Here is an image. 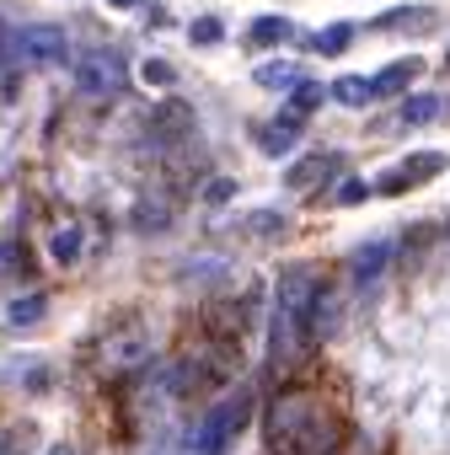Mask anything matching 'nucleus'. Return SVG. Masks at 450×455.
<instances>
[{"mask_svg":"<svg viewBox=\"0 0 450 455\" xmlns=\"http://www.w3.org/2000/svg\"><path fill=\"white\" fill-rule=\"evenodd\" d=\"M44 311H49V295H28L12 306V327H33V322H44Z\"/></svg>","mask_w":450,"mask_h":455,"instance_id":"nucleus-23","label":"nucleus"},{"mask_svg":"<svg viewBox=\"0 0 450 455\" xmlns=\"http://www.w3.org/2000/svg\"><path fill=\"white\" fill-rule=\"evenodd\" d=\"M418 70H423L418 60H397V65H386V70H381V76L370 81V97H397V92H407Z\"/></svg>","mask_w":450,"mask_h":455,"instance_id":"nucleus-12","label":"nucleus"},{"mask_svg":"<svg viewBox=\"0 0 450 455\" xmlns=\"http://www.w3.org/2000/svg\"><path fill=\"white\" fill-rule=\"evenodd\" d=\"M193 44H220V22H214V17L193 22Z\"/></svg>","mask_w":450,"mask_h":455,"instance_id":"nucleus-27","label":"nucleus"},{"mask_svg":"<svg viewBox=\"0 0 450 455\" xmlns=\"http://www.w3.org/2000/svg\"><path fill=\"white\" fill-rule=\"evenodd\" d=\"M445 65H450V54H445Z\"/></svg>","mask_w":450,"mask_h":455,"instance_id":"nucleus-31","label":"nucleus"},{"mask_svg":"<svg viewBox=\"0 0 450 455\" xmlns=\"http://www.w3.org/2000/svg\"><path fill=\"white\" fill-rule=\"evenodd\" d=\"M49 455H76V444H49Z\"/></svg>","mask_w":450,"mask_h":455,"instance_id":"nucleus-29","label":"nucleus"},{"mask_svg":"<svg viewBox=\"0 0 450 455\" xmlns=\"http://www.w3.org/2000/svg\"><path fill=\"white\" fill-rule=\"evenodd\" d=\"M295 81H301V70H295V65H285V60L258 65V86H269V92H290Z\"/></svg>","mask_w":450,"mask_h":455,"instance_id":"nucleus-19","label":"nucleus"},{"mask_svg":"<svg viewBox=\"0 0 450 455\" xmlns=\"http://www.w3.org/2000/svg\"><path fill=\"white\" fill-rule=\"evenodd\" d=\"M108 6H134V0H108Z\"/></svg>","mask_w":450,"mask_h":455,"instance_id":"nucleus-30","label":"nucleus"},{"mask_svg":"<svg viewBox=\"0 0 450 455\" xmlns=\"http://www.w3.org/2000/svg\"><path fill=\"white\" fill-rule=\"evenodd\" d=\"M391 263V247L386 242H370V247H359L354 252V263H349V274L359 279V284H370V279H381V268Z\"/></svg>","mask_w":450,"mask_h":455,"instance_id":"nucleus-13","label":"nucleus"},{"mask_svg":"<svg viewBox=\"0 0 450 455\" xmlns=\"http://www.w3.org/2000/svg\"><path fill=\"white\" fill-rule=\"evenodd\" d=\"M295 38V22H285V17H258L253 22V44H290Z\"/></svg>","mask_w":450,"mask_h":455,"instance_id":"nucleus-18","label":"nucleus"},{"mask_svg":"<svg viewBox=\"0 0 450 455\" xmlns=\"http://www.w3.org/2000/svg\"><path fill=\"white\" fill-rule=\"evenodd\" d=\"M231 193H237V182H231V177H214V182L204 188V198H209V204H225Z\"/></svg>","mask_w":450,"mask_h":455,"instance_id":"nucleus-26","label":"nucleus"},{"mask_svg":"<svg viewBox=\"0 0 450 455\" xmlns=\"http://www.w3.org/2000/svg\"><path fill=\"white\" fill-rule=\"evenodd\" d=\"M253 423V391H231V396H220L214 407H209V418L198 423V434H193V450L198 455H225V444H231L242 428Z\"/></svg>","mask_w":450,"mask_h":455,"instance_id":"nucleus-2","label":"nucleus"},{"mask_svg":"<svg viewBox=\"0 0 450 455\" xmlns=\"http://www.w3.org/2000/svg\"><path fill=\"white\" fill-rule=\"evenodd\" d=\"M333 172H338V156H306L301 166H290V188H311V182H322Z\"/></svg>","mask_w":450,"mask_h":455,"instance_id":"nucleus-15","label":"nucleus"},{"mask_svg":"<svg viewBox=\"0 0 450 455\" xmlns=\"http://www.w3.org/2000/svg\"><path fill=\"white\" fill-rule=\"evenodd\" d=\"M349 44H354V28H343V22H338V28H327V33H317V38H311V49H317V54H343V49H349Z\"/></svg>","mask_w":450,"mask_h":455,"instance_id":"nucleus-22","label":"nucleus"},{"mask_svg":"<svg viewBox=\"0 0 450 455\" xmlns=\"http://www.w3.org/2000/svg\"><path fill=\"white\" fill-rule=\"evenodd\" d=\"M306 343H311V322H306V316H295V311H279V306H274V327H269V348H274V364H279V370L301 364Z\"/></svg>","mask_w":450,"mask_h":455,"instance_id":"nucleus-6","label":"nucleus"},{"mask_svg":"<svg viewBox=\"0 0 450 455\" xmlns=\"http://www.w3.org/2000/svg\"><path fill=\"white\" fill-rule=\"evenodd\" d=\"M311 412H317V396H306V391H285V396H274V402H269V450L285 455L290 439H295V428H301Z\"/></svg>","mask_w":450,"mask_h":455,"instance_id":"nucleus-5","label":"nucleus"},{"mask_svg":"<svg viewBox=\"0 0 450 455\" xmlns=\"http://www.w3.org/2000/svg\"><path fill=\"white\" fill-rule=\"evenodd\" d=\"M0 455H28V439H22V428H12L6 439H0Z\"/></svg>","mask_w":450,"mask_h":455,"instance_id":"nucleus-28","label":"nucleus"},{"mask_svg":"<svg viewBox=\"0 0 450 455\" xmlns=\"http://www.w3.org/2000/svg\"><path fill=\"white\" fill-rule=\"evenodd\" d=\"M237 370H242V343H214V338H209V348L172 359V370H166V386H172L177 396H204V391L225 386V380H231Z\"/></svg>","mask_w":450,"mask_h":455,"instance_id":"nucleus-1","label":"nucleus"},{"mask_svg":"<svg viewBox=\"0 0 450 455\" xmlns=\"http://www.w3.org/2000/svg\"><path fill=\"white\" fill-rule=\"evenodd\" d=\"M140 76H145V81H150V86H172V81H177V76H172V65H166V60H145V65H140Z\"/></svg>","mask_w":450,"mask_h":455,"instance_id":"nucleus-24","label":"nucleus"},{"mask_svg":"<svg viewBox=\"0 0 450 455\" xmlns=\"http://www.w3.org/2000/svg\"><path fill=\"white\" fill-rule=\"evenodd\" d=\"M322 97H327V92H322L317 81H295V86H290V113H301V118H306V113H317V108H322Z\"/></svg>","mask_w":450,"mask_h":455,"instance_id":"nucleus-20","label":"nucleus"},{"mask_svg":"<svg viewBox=\"0 0 450 455\" xmlns=\"http://www.w3.org/2000/svg\"><path fill=\"white\" fill-rule=\"evenodd\" d=\"M65 49H70V44H65L60 28H22V33L12 38V54L28 60V65H60Z\"/></svg>","mask_w":450,"mask_h":455,"instance_id":"nucleus-9","label":"nucleus"},{"mask_svg":"<svg viewBox=\"0 0 450 455\" xmlns=\"http://www.w3.org/2000/svg\"><path fill=\"white\" fill-rule=\"evenodd\" d=\"M134 225H140V231H166V225H172V204L166 198H140L134 204Z\"/></svg>","mask_w":450,"mask_h":455,"instance_id":"nucleus-16","label":"nucleus"},{"mask_svg":"<svg viewBox=\"0 0 450 455\" xmlns=\"http://www.w3.org/2000/svg\"><path fill=\"white\" fill-rule=\"evenodd\" d=\"M76 86L86 92V97H113L118 86H124V60L118 54H86L81 65H76Z\"/></svg>","mask_w":450,"mask_h":455,"instance_id":"nucleus-7","label":"nucleus"},{"mask_svg":"<svg viewBox=\"0 0 450 455\" xmlns=\"http://www.w3.org/2000/svg\"><path fill=\"white\" fill-rule=\"evenodd\" d=\"M49 252H54V263H65V268L81 258V225H76V220L54 225V236H49Z\"/></svg>","mask_w":450,"mask_h":455,"instance_id":"nucleus-14","label":"nucleus"},{"mask_svg":"<svg viewBox=\"0 0 450 455\" xmlns=\"http://www.w3.org/2000/svg\"><path fill=\"white\" fill-rule=\"evenodd\" d=\"M301 129H306V118H301V113H279L269 129H258V140H263V150H269V156H285V150L301 140Z\"/></svg>","mask_w":450,"mask_h":455,"instance_id":"nucleus-11","label":"nucleus"},{"mask_svg":"<svg viewBox=\"0 0 450 455\" xmlns=\"http://www.w3.org/2000/svg\"><path fill=\"white\" fill-rule=\"evenodd\" d=\"M434 118H439V97L423 92V97H407V102H402V124L418 129V124H434Z\"/></svg>","mask_w":450,"mask_h":455,"instance_id":"nucleus-21","label":"nucleus"},{"mask_svg":"<svg viewBox=\"0 0 450 455\" xmlns=\"http://www.w3.org/2000/svg\"><path fill=\"white\" fill-rule=\"evenodd\" d=\"M327 97H333V102H343V108H365V102H375L365 76H343V81H333V92H327Z\"/></svg>","mask_w":450,"mask_h":455,"instance_id":"nucleus-17","label":"nucleus"},{"mask_svg":"<svg viewBox=\"0 0 450 455\" xmlns=\"http://www.w3.org/2000/svg\"><path fill=\"white\" fill-rule=\"evenodd\" d=\"M439 172H445V156H439V150H423V156L391 166L375 188H381V193H407V188H418V182H429V177H439Z\"/></svg>","mask_w":450,"mask_h":455,"instance_id":"nucleus-10","label":"nucleus"},{"mask_svg":"<svg viewBox=\"0 0 450 455\" xmlns=\"http://www.w3.org/2000/svg\"><path fill=\"white\" fill-rule=\"evenodd\" d=\"M145 364H150V338H145L140 322H124V327H113V332L97 343V370H102V375H134V370H145Z\"/></svg>","mask_w":450,"mask_h":455,"instance_id":"nucleus-3","label":"nucleus"},{"mask_svg":"<svg viewBox=\"0 0 450 455\" xmlns=\"http://www.w3.org/2000/svg\"><path fill=\"white\" fill-rule=\"evenodd\" d=\"M343 439H349V423H343L333 407L317 402V412L295 428V439H290L285 455H343Z\"/></svg>","mask_w":450,"mask_h":455,"instance_id":"nucleus-4","label":"nucleus"},{"mask_svg":"<svg viewBox=\"0 0 450 455\" xmlns=\"http://www.w3.org/2000/svg\"><path fill=\"white\" fill-rule=\"evenodd\" d=\"M359 198H370V182H359V177H343V188H338V204H359Z\"/></svg>","mask_w":450,"mask_h":455,"instance_id":"nucleus-25","label":"nucleus"},{"mask_svg":"<svg viewBox=\"0 0 450 455\" xmlns=\"http://www.w3.org/2000/svg\"><path fill=\"white\" fill-rule=\"evenodd\" d=\"M317 295H322V279H317L311 268H285V274H279V290H274V306H279V311H295V316L311 322Z\"/></svg>","mask_w":450,"mask_h":455,"instance_id":"nucleus-8","label":"nucleus"}]
</instances>
